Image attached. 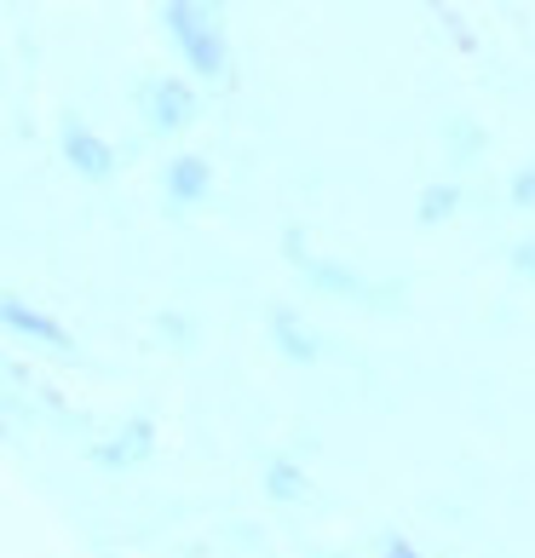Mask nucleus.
Here are the masks:
<instances>
[{
	"label": "nucleus",
	"instance_id": "obj_1",
	"mask_svg": "<svg viewBox=\"0 0 535 558\" xmlns=\"http://www.w3.org/2000/svg\"><path fill=\"white\" fill-rule=\"evenodd\" d=\"M168 17V35L179 40V52H184V64H191L196 75H224V35L214 24V12H202V7H168L161 12Z\"/></svg>",
	"mask_w": 535,
	"mask_h": 558
},
{
	"label": "nucleus",
	"instance_id": "obj_2",
	"mask_svg": "<svg viewBox=\"0 0 535 558\" xmlns=\"http://www.w3.org/2000/svg\"><path fill=\"white\" fill-rule=\"evenodd\" d=\"M138 110H144V121H150L156 133H179L184 121L196 116V93L184 87V81H173V75H156V81L138 87Z\"/></svg>",
	"mask_w": 535,
	"mask_h": 558
},
{
	"label": "nucleus",
	"instance_id": "obj_3",
	"mask_svg": "<svg viewBox=\"0 0 535 558\" xmlns=\"http://www.w3.org/2000/svg\"><path fill=\"white\" fill-rule=\"evenodd\" d=\"M288 247H294V265L305 277H312L317 288H335V294H352V300H368V305H386V300H398L386 282H368V277H357V271H340V265H328V259H317V254H300V242L288 236Z\"/></svg>",
	"mask_w": 535,
	"mask_h": 558
},
{
	"label": "nucleus",
	"instance_id": "obj_4",
	"mask_svg": "<svg viewBox=\"0 0 535 558\" xmlns=\"http://www.w3.org/2000/svg\"><path fill=\"white\" fill-rule=\"evenodd\" d=\"M64 156H70V168L87 173V179H110V168H115V150L87 128V121H64Z\"/></svg>",
	"mask_w": 535,
	"mask_h": 558
},
{
	"label": "nucleus",
	"instance_id": "obj_5",
	"mask_svg": "<svg viewBox=\"0 0 535 558\" xmlns=\"http://www.w3.org/2000/svg\"><path fill=\"white\" fill-rule=\"evenodd\" d=\"M0 323L17 328V335H29V340H40V345L70 351V335H64V328H58L52 317H40L35 305H24V300H0Z\"/></svg>",
	"mask_w": 535,
	"mask_h": 558
},
{
	"label": "nucleus",
	"instance_id": "obj_6",
	"mask_svg": "<svg viewBox=\"0 0 535 558\" xmlns=\"http://www.w3.org/2000/svg\"><path fill=\"white\" fill-rule=\"evenodd\" d=\"M168 196L179 202V208H191V202L208 196V161H196V156L168 161Z\"/></svg>",
	"mask_w": 535,
	"mask_h": 558
},
{
	"label": "nucleus",
	"instance_id": "obj_7",
	"mask_svg": "<svg viewBox=\"0 0 535 558\" xmlns=\"http://www.w3.org/2000/svg\"><path fill=\"white\" fill-rule=\"evenodd\" d=\"M93 454H98L105 466H133V461H144V454H150V426L133 421L127 432H115V444H98Z\"/></svg>",
	"mask_w": 535,
	"mask_h": 558
},
{
	"label": "nucleus",
	"instance_id": "obj_8",
	"mask_svg": "<svg viewBox=\"0 0 535 558\" xmlns=\"http://www.w3.org/2000/svg\"><path fill=\"white\" fill-rule=\"evenodd\" d=\"M277 340H282V351L294 363H312L317 357V335H312V328H300L294 317H277Z\"/></svg>",
	"mask_w": 535,
	"mask_h": 558
},
{
	"label": "nucleus",
	"instance_id": "obj_9",
	"mask_svg": "<svg viewBox=\"0 0 535 558\" xmlns=\"http://www.w3.org/2000/svg\"><path fill=\"white\" fill-rule=\"evenodd\" d=\"M455 202H461L455 184H431V191H421V219H426V225H438V219L455 214Z\"/></svg>",
	"mask_w": 535,
	"mask_h": 558
},
{
	"label": "nucleus",
	"instance_id": "obj_10",
	"mask_svg": "<svg viewBox=\"0 0 535 558\" xmlns=\"http://www.w3.org/2000/svg\"><path fill=\"white\" fill-rule=\"evenodd\" d=\"M305 484H300V466H288V461H271V495L277 501H294Z\"/></svg>",
	"mask_w": 535,
	"mask_h": 558
},
{
	"label": "nucleus",
	"instance_id": "obj_11",
	"mask_svg": "<svg viewBox=\"0 0 535 558\" xmlns=\"http://www.w3.org/2000/svg\"><path fill=\"white\" fill-rule=\"evenodd\" d=\"M512 202H519V208H530V202H535V168H524L519 179H512Z\"/></svg>",
	"mask_w": 535,
	"mask_h": 558
},
{
	"label": "nucleus",
	"instance_id": "obj_12",
	"mask_svg": "<svg viewBox=\"0 0 535 558\" xmlns=\"http://www.w3.org/2000/svg\"><path fill=\"white\" fill-rule=\"evenodd\" d=\"M512 259H519V271L535 277V242H519V247H512Z\"/></svg>",
	"mask_w": 535,
	"mask_h": 558
},
{
	"label": "nucleus",
	"instance_id": "obj_13",
	"mask_svg": "<svg viewBox=\"0 0 535 558\" xmlns=\"http://www.w3.org/2000/svg\"><path fill=\"white\" fill-rule=\"evenodd\" d=\"M386 558H415V553H409V542H386Z\"/></svg>",
	"mask_w": 535,
	"mask_h": 558
}]
</instances>
